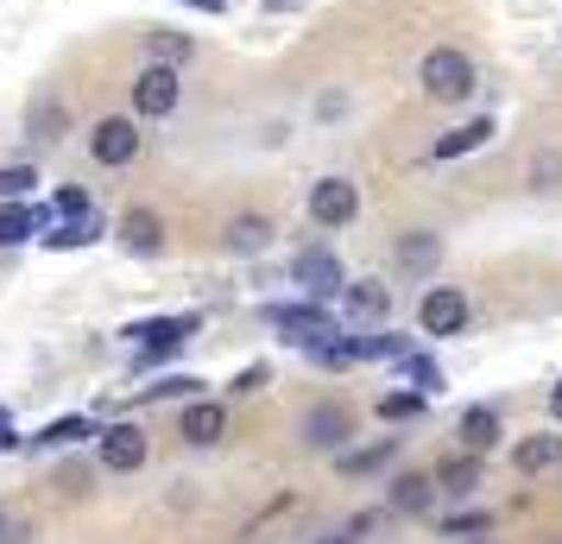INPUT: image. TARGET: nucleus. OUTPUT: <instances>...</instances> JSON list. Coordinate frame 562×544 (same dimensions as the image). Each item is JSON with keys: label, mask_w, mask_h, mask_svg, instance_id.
Returning a JSON list of instances; mask_svg holds the SVG:
<instances>
[{"label": "nucleus", "mask_w": 562, "mask_h": 544, "mask_svg": "<svg viewBox=\"0 0 562 544\" xmlns=\"http://www.w3.org/2000/svg\"><path fill=\"white\" fill-rule=\"evenodd\" d=\"M417 89L430 96V102H468L474 96V57L456 52V45H430L424 64H417Z\"/></svg>", "instance_id": "obj_1"}, {"label": "nucleus", "mask_w": 562, "mask_h": 544, "mask_svg": "<svg viewBox=\"0 0 562 544\" xmlns=\"http://www.w3.org/2000/svg\"><path fill=\"white\" fill-rule=\"evenodd\" d=\"M266 323H272V330H279L291 348H304V355L341 336V323H335L323 304H279V311H266Z\"/></svg>", "instance_id": "obj_2"}, {"label": "nucleus", "mask_w": 562, "mask_h": 544, "mask_svg": "<svg viewBox=\"0 0 562 544\" xmlns=\"http://www.w3.org/2000/svg\"><path fill=\"white\" fill-rule=\"evenodd\" d=\"M178 102H183L178 64H146V70L133 77V114H139V121H165V114H178Z\"/></svg>", "instance_id": "obj_3"}, {"label": "nucleus", "mask_w": 562, "mask_h": 544, "mask_svg": "<svg viewBox=\"0 0 562 544\" xmlns=\"http://www.w3.org/2000/svg\"><path fill=\"white\" fill-rule=\"evenodd\" d=\"M196 330H203V317H153V323H133L127 336L139 342V367H153L165 355H178Z\"/></svg>", "instance_id": "obj_4"}, {"label": "nucleus", "mask_w": 562, "mask_h": 544, "mask_svg": "<svg viewBox=\"0 0 562 544\" xmlns=\"http://www.w3.org/2000/svg\"><path fill=\"white\" fill-rule=\"evenodd\" d=\"M139 146H146V133H139V121H127V114H108V121H95V133H89V153H95V165H108V171L133 165Z\"/></svg>", "instance_id": "obj_5"}, {"label": "nucleus", "mask_w": 562, "mask_h": 544, "mask_svg": "<svg viewBox=\"0 0 562 544\" xmlns=\"http://www.w3.org/2000/svg\"><path fill=\"white\" fill-rule=\"evenodd\" d=\"M360 215V190L348 178H316L310 184V222L316 229H348Z\"/></svg>", "instance_id": "obj_6"}, {"label": "nucleus", "mask_w": 562, "mask_h": 544, "mask_svg": "<svg viewBox=\"0 0 562 544\" xmlns=\"http://www.w3.org/2000/svg\"><path fill=\"white\" fill-rule=\"evenodd\" d=\"M291 279L323 304V298H341L348 291V273H341V259L329 254V247H304V254L291 259Z\"/></svg>", "instance_id": "obj_7"}, {"label": "nucleus", "mask_w": 562, "mask_h": 544, "mask_svg": "<svg viewBox=\"0 0 562 544\" xmlns=\"http://www.w3.org/2000/svg\"><path fill=\"white\" fill-rule=\"evenodd\" d=\"M417 330H424V336H461V330H468V291L430 286L424 304H417Z\"/></svg>", "instance_id": "obj_8"}, {"label": "nucleus", "mask_w": 562, "mask_h": 544, "mask_svg": "<svg viewBox=\"0 0 562 544\" xmlns=\"http://www.w3.org/2000/svg\"><path fill=\"white\" fill-rule=\"evenodd\" d=\"M146 456H153V437H146L139 424H114V431H102V468L133 475V468H146Z\"/></svg>", "instance_id": "obj_9"}, {"label": "nucleus", "mask_w": 562, "mask_h": 544, "mask_svg": "<svg viewBox=\"0 0 562 544\" xmlns=\"http://www.w3.org/2000/svg\"><path fill=\"white\" fill-rule=\"evenodd\" d=\"M348 437H355V412H348V406H335V399L310 406V418H304V443L310 449H341Z\"/></svg>", "instance_id": "obj_10"}, {"label": "nucleus", "mask_w": 562, "mask_h": 544, "mask_svg": "<svg viewBox=\"0 0 562 544\" xmlns=\"http://www.w3.org/2000/svg\"><path fill=\"white\" fill-rule=\"evenodd\" d=\"M222 437H228V412H222L215 399H190V406H183V443H190V449H215Z\"/></svg>", "instance_id": "obj_11"}, {"label": "nucleus", "mask_w": 562, "mask_h": 544, "mask_svg": "<svg viewBox=\"0 0 562 544\" xmlns=\"http://www.w3.org/2000/svg\"><path fill=\"white\" fill-rule=\"evenodd\" d=\"M52 229V209H26L20 197H7L0 203V247H20V241H32V234Z\"/></svg>", "instance_id": "obj_12"}, {"label": "nucleus", "mask_w": 562, "mask_h": 544, "mask_svg": "<svg viewBox=\"0 0 562 544\" xmlns=\"http://www.w3.org/2000/svg\"><path fill=\"white\" fill-rule=\"evenodd\" d=\"M436 488L449 493V500L474 493V488H481V456H474V449H461V456H442V468H436Z\"/></svg>", "instance_id": "obj_13"}, {"label": "nucleus", "mask_w": 562, "mask_h": 544, "mask_svg": "<svg viewBox=\"0 0 562 544\" xmlns=\"http://www.w3.org/2000/svg\"><path fill=\"white\" fill-rule=\"evenodd\" d=\"M512 468L518 475H550V468H562V437H550V431L543 437H525L512 449Z\"/></svg>", "instance_id": "obj_14"}, {"label": "nucleus", "mask_w": 562, "mask_h": 544, "mask_svg": "<svg viewBox=\"0 0 562 544\" xmlns=\"http://www.w3.org/2000/svg\"><path fill=\"white\" fill-rule=\"evenodd\" d=\"M121 241H127V254H158L165 247V222L153 209H127L121 215Z\"/></svg>", "instance_id": "obj_15"}, {"label": "nucleus", "mask_w": 562, "mask_h": 544, "mask_svg": "<svg viewBox=\"0 0 562 544\" xmlns=\"http://www.w3.org/2000/svg\"><path fill=\"white\" fill-rule=\"evenodd\" d=\"M341 298H348V317H360V323H380L392 311V286H380V279H355Z\"/></svg>", "instance_id": "obj_16"}, {"label": "nucleus", "mask_w": 562, "mask_h": 544, "mask_svg": "<svg viewBox=\"0 0 562 544\" xmlns=\"http://www.w3.org/2000/svg\"><path fill=\"white\" fill-rule=\"evenodd\" d=\"M493 443H499V412H493V406H468V412H461V449L486 456Z\"/></svg>", "instance_id": "obj_17"}, {"label": "nucleus", "mask_w": 562, "mask_h": 544, "mask_svg": "<svg viewBox=\"0 0 562 544\" xmlns=\"http://www.w3.org/2000/svg\"><path fill=\"white\" fill-rule=\"evenodd\" d=\"M436 259H442V241L430 229L398 234V273H436Z\"/></svg>", "instance_id": "obj_18"}, {"label": "nucleus", "mask_w": 562, "mask_h": 544, "mask_svg": "<svg viewBox=\"0 0 562 544\" xmlns=\"http://www.w3.org/2000/svg\"><path fill=\"white\" fill-rule=\"evenodd\" d=\"M493 133H499V121H493V114H481V121H468V127L442 133V140H436V158H461V153H474V146H486Z\"/></svg>", "instance_id": "obj_19"}, {"label": "nucleus", "mask_w": 562, "mask_h": 544, "mask_svg": "<svg viewBox=\"0 0 562 544\" xmlns=\"http://www.w3.org/2000/svg\"><path fill=\"white\" fill-rule=\"evenodd\" d=\"M228 247L234 254H266V247H272V222H266V215H234Z\"/></svg>", "instance_id": "obj_20"}, {"label": "nucleus", "mask_w": 562, "mask_h": 544, "mask_svg": "<svg viewBox=\"0 0 562 544\" xmlns=\"http://www.w3.org/2000/svg\"><path fill=\"white\" fill-rule=\"evenodd\" d=\"M430 500H436V475H398L392 481V507L398 513H430Z\"/></svg>", "instance_id": "obj_21"}, {"label": "nucleus", "mask_w": 562, "mask_h": 544, "mask_svg": "<svg viewBox=\"0 0 562 544\" xmlns=\"http://www.w3.org/2000/svg\"><path fill=\"white\" fill-rule=\"evenodd\" d=\"M146 52H153V64H190L196 57V38H183L171 26H153L146 32Z\"/></svg>", "instance_id": "obj_22"}, {"label": "nucleus", "mask_w": 562, "mask_h": 544, "mask_svg": "<svg viewBox=\"0 0 562 544\" xmlns=\"http://www.w3.org/2000/svg\"><path fill=\"white\" fill-rule=\"evenodd\" d=\"M82 437H95V424H89V418H57V424L38 431V449H70V443H82Z\"/></svg>", "instance_id": "obj_23"}, {"label": "nucleus", "mask_w": 562, "mask_h": 544, "mask_svg": "<svg viewBox=\"0 0 562 544\" xmlns=\"http://www.w3.org/2000/svg\"><path fill=\"white\" fill-rule=\"evenodd\" d=\"M95 234H102V222L89 215V222H64V229H45V247H57V254H64V247H89Z\"/></svg>", "instance_id": "obj_24"}, {"label": "nucleus", "mask_w": 562, "mask_h": 544, "mask_svg": "<svg viewBox=\"0 0 562 544\" xmlns=\"http://www.w3.org/2000/svg\"><path fill=\"white\" fill-rule=\"evenodd\" d=\"M310 362H316V367H355V362H360V342L348 336V330H341L335 342H323V348H310Z\"/></svg>", "instance_id": "obj_25"}, {"label": "nucleus", "mask_w": 562, "mask_h": 544, "mask_svg": "<svg viewBox=\"0 0 562 544\" xmlns=\"http://www.w3.org/2000/svg\"><path fill=\"white\" fill-rule=\"evenodd\" d=\"M52 215H64V222H89V215H95V197H89L82 184H70V190H57Z\"/></svg>", "instance_id": "obj_26"}, {"label": "nucleus", "mask_w": 562, "mask_h": 544, "mask_svg": "<svg viewBox=\"0 0 562 544\" xmlns=\"http://www.w3.org/2000/svg\"><path fill=\"white\" fill-rule=\"evenodd\" d=\"M380 418L385 424H411V418H424V392H385Z\"/></svg>", "instance_id": "obj_27"}, {"label": "nucleus", "mask_w": 562, "mask_h": 544, "mask_svg": "<svg viewBox=\"0 0 562 544\" xmlns=\"http://www.w3.org/2000/svg\"><path fill=\"white\" fill-rule=\"evenodd\" d=\"M392 449H398V443H373V449H355V456L341 449V475H373V468L392 463Z\"/></svg>", "instance_id": "obj_28"}, {"label": "nucleus", "mask_w": 562, "mask_h": 544, "mask_svg": "<svg viewBox=\"0 0 562 544\" xmlns=\"http://www.w3.org/2000/svg\"><path fill=\"white\" fill-rule=\"evenodd\" d=\"M64 102H32V140H45V146H57L64 140Z\"/></svg>", "instance_id": "obj_29"}, {"label": "nucleus", "mask_w": 562, "mask_h": 544, "mask_svg": "<svg viewBox=\"0 0 562 544\" xmlns=\"http://www.w3.org/2000/svg\"><path fill=\"white\" fill-rule=\"evenodd\" d=\"M32 184H38L32 165H0V203H7V197H26Z\"/></svg>", "instance_id": "obj_30"}, {"label": "nucleus", "mask_w": 562, "mask_h": 544, "mask_svg": "<svg viewBox=\"0 0 562 544\" xmlns=\"http://www.w3.org/2000/svg\"><path fill=\"white\" fill-rule=\"evenodd\" d=\"M398 367H405L411 380H417V392H436V387H442V374H436V362H424V355H398Z\"/></svg>", "instance_id": "obj_31"}, {"label": "nucleus", "mask_w": 562, "mask_h": 544, "mask_svg": "<svg viewBox=\"0 0 562 544\" xmlns=\"http://www.w3.org/2000/svg\"><path fill=\"white\" fill-rule=\"evenodd\" d=\"M442 532H449V539H481V532H493V513H456Z\"/></svg>", "instance_id": "obj_32"}, {"label": "nucleus", "mask_w": 562, "mask_h": 544, "mask_svg": "<svg viewBox=\"0 0 562 544\" xmlns=\"http://www.w3.org/2000/svg\"><path fill=\"white\" fill-rule=\"evenodd\" d=\"M196 387H203V380H158V387H146V399H196Z\"/></svg>", "instance_id": "obj_33"}, {"label": "nucleus", "mask_w": 562, "mask_h": 544, "mask_svg": "<svg viewBox=\"0 0 562 544\" xmlns=\"http://www.w3.org/2000/svg\"><path fill=\"white\" fill-rule=\"evenodd\" d=\"M259 387H266V367H240V374H234V392H259Z\"/></svg>", "instance_id": "obj_34"}, {"label": "nucleus", "mask_w": 562, "mask_h": 544, "mask_svg": "<svg viewBox=\"0 0 562 544\" xmlns=\"http://www.w3.org/2000/svg\"><path fill=\"white\" fill-rule=\"evenodd\" d=\"M0 449H20V431H13V418L0 412Z\"/></svg>", "instance_id": "obj_35"}, {"label": "nucleus", "mask_w": 562, "mask_h": 544, "mask_svg": "<svg viewBox=\"0 0 562 544\" xmlns=\"http://www.w3.org/2000/svg\"><path fill=\"white\" fill-rule=\"evenodd\" d=\"M178 7H196V13H228V0H178Z\"/></svg>", "instance_id": "obj_36"}, {"label": "nucleus", "mask_w": 562, "mask_h": 544, "mask_svg": "<svg viewBox=\"0 0 562 544\" xmlns=\"http://www.w3.org/2000/svg\"><path fill=\"white\" fill-rule=\"evenodd\" d=\"M550 418H557V424H562V380H557V387H550Z\"/></svg>", "instance_id": "obj_37"}, {"label": "nucleus", "mask_w": 562, "mask_h": 544, "mask_svg": "<svg viewBox=\"0 0 562 544\" xmlns=\"http://www.w3.org/2000/svg\"><path fill=\"white\" fill-rule=\"evenodd\" d=\"M323 544H355V539H348V532H335V539H323Z\"/></svg>", "instance_id": "obj_38"}]
</instances>
